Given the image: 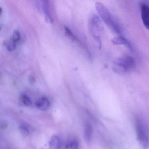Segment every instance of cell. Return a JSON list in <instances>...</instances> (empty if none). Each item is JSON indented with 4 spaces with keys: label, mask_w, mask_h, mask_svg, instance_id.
I'll use <instances>...</instances> for the list:
<instances>
[{
    "label": "cell",
    "mask_w": 149,
    "mask_h": 149,
    "mask_svg": "<svg viewBox=\"0 0 149 149\" xmlns=\"http://www.w3.org/2000/svg\"><path fill=\"white\" fill-rule=\"evenodd\" d=\"M140 7L143 24L145 27L149 30V5L146 3H142Z\"/></svg>",
    "instance_id": "5b68a950"
},
{
    "label": "cell",
    "mask_w": 149,
    "mask_h": 149,
    "mask_svg": "<svg viewBox=\"0 0 149 149\" xmlns=\"http://www.w3.org/2000/svg\"><path fill=\"white\" fill-rule=\"evenodd\" d=\"M50 102L49 100L46 97H42L38 99L36 102V106L41 111H46L49 109Z\"/></svg>",
    "instance_id": "52a82bcc"
},
{
    "label": "cell",
    "mask_w": 149,
    "mask_h": 149,
    "mask_svg": "<svg viewBox=\"0 0 149 149\" xmlns=\"http://www.w3.org/2000/svg\"><path fill=\"white\" fill-rule=\"evenodd\" d=\"M50 149H61L62 141L60 138L57 136H53L51 137L49 143Z\"/></svg>",
    "instance_id": "30bf717a"
},
{
    "label": "cell",
    "mask_w": 149,
    "mask_h": 149,
    "mask_svg": "<svg viewBox=\"0 0 149 149\" xmlns=\"http://www.w3.org/2000/svg\"><path fill=\"white\" fill-rule=\"evenodd\" d=\"M65 149H78V143L75 140H71L67 143Z\"/></svg>",
    "instance_id": "9a60e30c"
},
{
    "label": "cell",
    "mask_w": 149,
    "mask_h": 149,
    "mask_svg": "<svg viewBox=\"0 0 149 149\" xmlns=\"http://www.w3.org/2000/svg\"><path fill=\"white\" fill-rule=\"evenodd\" d=\"M29 82H30L31 84H33L35 82V78L33 76V75H31L29 77Z\"/></svg>",
    "instance_id": "e0dca14e"
},
{
    "label": "cell",
    "mask_w": 149,
    "mask_h": 149,
    "mask_svg": "<svg viewBox=\"0 0 149 149\" xmlns=\"http://www.w3.org/2000/svg\"><path fill=\"white\" fill-rule=\"evenodd\" d=\"M4 45L7 49L9 51H13L15 50L16 48V42L13 40L12 39L4 41Z\"/></svg>",
    "instance_id": "7c38bea8"
},
{
    "label": "cell",
    "mask_w": 149,
    "mask_h": 149,
    "mask_svg": "<svg viewBox=\"0 0 149 149\" xmlns=\"http://www.w3.org/2000/svg\"><path fill=\"white\" fill-rule=\"evenodd\" d=\"M95 7L101 19L108 27L115 33L120 35L122 33L121 28L107 7L101 2H97Z\"/></svg>",
    "instance_id": "6da1fadb"
},
{
    "label": "cell",
    "mask_w": 149,
    "mask_h": 149,
    "mask_svg": "<svg viewBox=\"0 0 149 149\" xmlns=\"http://www.w3.org/2000/svg\"><path fill=\"white\" fill-rule=\"evenodd\" d=\"M0 12H1V13H0V14H1V15H2V9L1 8H0Z\"/></svg>",
    "instance_id": "ac0fdd59"
},
{
    "label": "cell",
    "mask_w": 149,
    "mask_h": 149,
    "mask_svg": "<svg viewBox=\"0 0 149 149\" xmlns=\"http://www.w3.org/2000/svg\"><path fill=\"white\" fill-rule=\"evenodd\" d=\"M20 100L26 106H30L32 105V100L26 94H22L21 95Z\"/></svg>",
    "instance_id": "4fadbf2b"
},
{
    "label": "cell",
    "mask_w": 149,
    "mask_h": 149,
    "mask_svg": "<svg viewBox=\"0 0 149 149\" xmlns=\"http://www.w3.org/2000/svg\"><path fill=\"white\" fill-rule=\"evenodd\" d=\"M111 42L114 45H123L130 51L133 50V47L130 42L122 36L118 35L114 37L111 40Z\"/></svg>",
    "instance_id": "8992f818"
},
{
    "label": "cell",
    "mask_w": 149,
    "mask_h": 149,
    "mask_svg": "<svg viewBox=\"0 0 149 149\" xmlns=\"http://www.w3.org/2000/svg\"><path fill=\"white\" fill-rule=\"evenodd\" d=\"M64 30H65V33L70 40H72L74 41H78V39H77L76 36L73 33L71 30L68 27L64 26Z\"/></svg>",
    "instance_id": "5bb4252c"
},
{
    "label": "cell",
    "mask_w": 149,
    "mask_h": 149,
    "mask_svg": "<svg viewBox=\"0 0 149 149\" xmlns=\"http://www.w3.org/2000/svg\"><path fill=\"white\" fill-rule=\"evenodd\" d=\"M136 66L135 59L131 56H125L114 61L112 66L113 71L119 74H124L133 70Z\"/></svg>",
    "instance_id": "7a4b0ae2"
},
{
    "label": "cell",
    "mask_w": 149,
    "mask_h": 149,
    "mask_svg": "<svg viewBox=\"0 0 149 149\" xmlns=\"http://www.w3.org/2000/svg\"><path fill=\"white\" fill-rule=\"evenodd\" d=\"M11 39L16 42L19 41L21 39V34L20 32L18 30L14 31L13 37Z\"/></svg>",
    "instance_id": "2e32d148"
},
{
    "label": "cell",
    "mask_w": 149,
    "mask_h": 149,
    "mask_svg": "<svg viewBox=\"0 0 149 149\" xmlns=\"http://www.w3.org/2000/svg\"><path fill=\"white\" fill-rule=\"evenodd\" d=\"M93 134V128L90 123H87L84 125V137L85 141L89 143L92 139Z\"/></svg>",
    "instance_id": "ba28073f"
},
{
    "label": "cell",
    "mask_w": 149,
    "mask_h": 149,
    "mask_svg": "<svg viewBox=\"0 0 149 149\" xmlns=\"http://www.w3.org/2000/svg\"><path fill=\"white\" fill-rule=\"evenodd\" d=\"M88 26L91 34L97 42L99 49H101L103 26L99 16L95 14L92 15L90 18Z\"/></svg>",
    "instance_id": "3957f363"
},
{
    "label": "cell",
    "mask_w": 149,
    "mask_h": 149,
    "mask_svg": "<svg viewBox=\"0 0 149 149\" xmlns=\"http://www.w3.org/2000/svg\"><path fill=\"white\" fill-rule=\"evenodd\" d=\"M137 139L143 149H148L149 139L148 134L143 121L139 118H136L135 121Z\"/></svg>",
    "instance_id": "277c9868"
},
{
    "label": "cell",
    "mask_w": 149,
    "mask_h": 149,
    "mask_svg": "<svg viewBox=\"0 0 149 149\" xmlns=\"http://www.w3.org/2000/svg\"><path fill=\"white\" fill-rule=\"evenodd\" d=\"M19 130L22 135L24 136H29L32 132L31 127L27 124L25 123L21 124L19 126Z\"/></svg>",
    "instance_id": "8fae6325"
},
{
    "label": "cell",
    "mask_w": 149,
    "mask_h": 149,
    "mask_svg": "<svg viewBox=\"0 0 149 149\" xmlns=\"http://www.w3.org/2000/svg\"><path fill=\"white\" fill-rule=\"evenodd\" d=\"M41 2V6L42 7L41 8L43 11L46 20L49 22H52L53 20L51 16L49 7L48 1H43Z\"/></svg>",
    "instance_id": "9c48e42d"
}]
</instances>
